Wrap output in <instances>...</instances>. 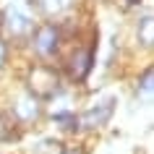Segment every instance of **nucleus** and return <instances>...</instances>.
I'll return each instance as SVG.
<instances>
[{
  "label": "nucleus",
  "instance_id": "1",
  "mask_svg": "<svg viewBox=\"0 0 154 154\" xmlns=\"http://www.w3.org/2000/svg\"><path fill=\"white\" fill-rule=\"evenodd\" d=\"M0 32L11 39H24L34 32V13L29 0H0Z\"/></svg>",
  "mask_w": 154,
  "mask_h": 154
},
{
  "label": "nucleus",
  "instance_id": "2",
  "mask_svg": "<svg viewBox=\"0 0 154 154\" xmlns=\"http://www.w3.org/2000/svg\"><path fill=\"white\" fill-rule=\"evenodd\" d=\"M26 89L37 102H42V99L50 102L52 97H57L63 91V79L50 65H32L26 73Z\"/></svg>",
  "mask_w": 154,
  "mask_h": 154
},
{
  "label": "nucleus",
  "instance_id": "3",
  "mask_svg": "<svg viewBox=\"0 0 154 154\" xmlns=\"http://www.w3.org/2000/svg\"><path fill=\"white\" fill-rule=\"evenodd\" d=\"M115 105H118V97H112V94L99 97L94 105H89L81 115H79V128L97 131V128H102V125H107L110 118H112V112H115Z\"/></svg>",
  "mask_w": 154,
  "mask_h": 154
},
{
  "label": "nucleus",
  "instance_id": "4",
  "mask_svg": "<svg viewBox=\"0 0 154 154\" xmlns=\"http://www.w3.org/2000/svg\"><path fill=\"white\" fill-rule=\"evenodd\" d=\"M29 37H32V47L37 50V55H42V57L55 55L57 47H60V29H57V26H52V24L37 26Z\"/></svg>",
  "mask_w": 154,
  "mask_h": 154
},
{
  "label": "nucleus",
  "instance_id": "5",
  "mask_svg": "<svg viewBox=\"0 0 154 154\" xmlns=\"http://www.w3.org/2000/svg\"><path fill=\"white\" fill-rule=\"evenodd\" d=\"M91 68H94V52L86 50V47L76 50V55L68 60V76H71L73 81H84L91 73Z\"/></svg>",
  "mask_w": 154,
  "mask_h": 154
},
{
  "label": "nucleus",
  "instance_id": "6",
  "mask_svg": "<svg viewBox=\"0 0 154 154\" xmlns=\"http://www.w3.org/2000/svg\"><path fill=\"white\" fill-rule=\"evenodd\" d=\"M21 133H24V125L18 123V118L11 110H3L0 112V141H5V144L18 141Z\"/></svg>",
  "mask_w": 154,
  "mask_h": 154
},
{
  "label": "nucleus",
  "instance_id": "7",
  "mask_svg": "<svg viewBox=\"0 0 154 154\" xmlns=\"http://www.w3.org/2000/svg\"><path fill=\"white\" fill-rule=\"evenodd\" d=\"M11 112L18 118V123H29V120H37L39 118V102L32 97V94H24V97L16 99V105Z\"/></svg>",
  "mask_w": 154,
  "mask_h": 154
},
{
  "label": "nucleus",
  "instance_id": "8",
  "mask_svg": "<svg viewBox=\"0 0 154 154\" xmlns=\"http://www.w3.org/2000/svg\"><path fill=\"white\" fill-rule=\"evenodd\" d=\"M29 154H65V144L57 138H42L29 149Z\"/></svg>",
  "mask_w": 154,
  "mask_h": 154
},
{
  "label": "nucleus",
  "instance_id": "9",
  "mask_svg": "<svg viewBox=\"0 0 154 154\" xmlns=\"http://www.w3.org/2000/svg\"><path fill=\"white\" fill-rule=\"evenodd\" d=\"M152 79H154V71H152V68H146V71L141 73L138 86H136V91H138V97H141V102H144V105H152V89H154Z\"/></svg>",
  "mask_w": 154,
  "mask_h": 154
},
{
  "label": "nucleus",
  "instance_id": "10",
  "mask_svg": "<svg viewBox=\"0 0 154 154\" xmlns=\"http://www.w3.org/2000/svg\"><path fill=\"white\" fill-rule=\"evenodd\" d=\"M138 42L144 45V47H152V42H154V18L152 16H144L141 21H138Z\"/></svg>",
  "mask_w": 154,
  "mask_h": 154
},
{
  "label": "nucleus",
  "instance_id": "11",
  "mask_svg": "<svg viewBox=\"0 0 154 154\" xmlns=\"http://www.w3.org/2000/svg\"><path fill=\"white\" fill-rule=\"evenodd\" d=\"M71 3H73V0H42L39 5H42L45 13H60V11H65Z\"/></svg>",
  "mask_w": 154,
  "mask_h": 154
},
{
  "label": "nucleus",
  "instance_id": "12",
  "mask_svg": "<svg viewBox=\"0 0 154 154\" xmlns=\"http://www.w3.org/2000/svg\"><path fill=\"white\" fill-rule=\"evenodd\" d=\"M3 63H5V42L0 39V68H3Z\"/></svg>",
  "mask_w": 154,
  "mask_h": 154
},
{
  "label": "nucleus",
  "instance_id": "13",
  "mask_svg": "<svg viewBox=\"0 0 154 154\" xmlns=\"http://www.w3.org/2000/svg\"><path fill=\"white\" fill-rule=\"evenodd\" d=\"M141 0H125V5H138Z\"/></svg>",
  "mask_w": 154,
  "mask_h": 154
}]
</instances>
